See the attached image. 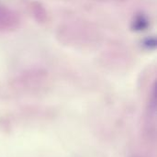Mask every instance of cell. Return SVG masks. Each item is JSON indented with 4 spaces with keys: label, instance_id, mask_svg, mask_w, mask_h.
I'll use <instances>...</instances> for the list:
<instances>
[]
</instances>
